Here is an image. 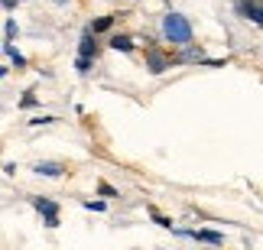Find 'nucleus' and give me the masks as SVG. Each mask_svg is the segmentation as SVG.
<instances>
[{"label":"nucleus","instance_id":"10","mask_svg":"<svg viewBox=\"0 0 263 250\" xmlns=\"http://www.w3.org/2000/svg\"><path fill=\"white\" fill-rule=\"evenodd\" d=\"M75 68H78V72L85 75L88 68H91V59H85V55H78V59H75Z\"/></svg>","mask_w":263,"mask_h":250},{"label":"nucleus","instance_id":"5","mask_svg":"<svg viewBox=\"0 0 263 250\" xmlns=\"http://www.w3.org/2000/svg\"><path fill=\"white\" fill-rule=\"evenodd\" d=\"M36 172L39 176H62L65 166L62 163H36Z\"/></svg>","mask_w":263,"mask_h":250},{"label":"nucleus","instance_id":"16","mask_svg":"<svg viewBox=\"0 0 263 250\" xmlns=\"http://www.w3.org/2000/svg\"><path fill=\"white\" fill-rule=\"evenodd\" d=\"M55 4H59V7H62V4H68V0H55Z\"/></svg>","mask_w":263,"mask_h":250},{"label":"nucleus","instance_id":"2","mask_svg":"<svg viewBox=\"0 0 263 250\" xmlns=\"http://www.w3.org/2000/svg\"><path fill=\"white\" fill-rule=\"evenodd\" d=\"M33 208L39 215H46L49 227H59V208H55V202H49V198H33Z\"/></svg>","mask_w":263,"mask_h":250},{"label":"nucleus","instance_id":"15","mask_svg":"<svg viewBox=\"0 0 263 250\" xmlns=\"http://www.w3.org/2000/svg\"><path fill=\"white\" fill-rule=\"evenodd\" d=\"M13 4H16V0H4V7H7V10H13Z\"/></svg>","mask_w":263,"mask_h":250},{"label":"nucleus","instance_id":"3","mask_svg":"<svg viewBox=\"0 0 263 250\" xmlns=\"http://www.w3.org/2000/svg\"><path fill=\"white\" fill-rule=\"evenodd\" d=\"M146 68H149L153 75H163L166 68H169V59H166L163 52H159V49L149 46V49H146Z\"/></svg>","mask_w":263,"mask_h":250},{"label":"nucleus","instance_id":"7","mask_svg":"<svg viewBox=\"0 0 263 250\" xmlns=\"http://www.w3.org/2000/svg\"><path fill=\"white\" fill-rule=\"evenodd\" d=\"M110 49H117V52H134V39L130 36H110Z\"/></svg>","mask_w":263,"mask_h":250},{"label":"nucleus","instance_id":"9","mask_svg":"<svg viewBox=\"0 0 263 250\" xmlns=\"http://www.w3.org/2000/svg\"><path fill=\"white\" fill-rule=\"evenodd\" d=\"M110 26H114V16H101V20H95V23H91V29H95V33H107Z\"/></svg>","mask_w":263,"mask_h":250},{"label":"nucleus","instance_id":"6","mask_svg":"<svg viewBox=\"0 0 263 250\" xmlns=\"http://www.w3.org/2000/svg\"><path fill=\"white\" fill-rule=\"evenodd\" d=\"M192 237L201 244H224V237H221L218 231H192Z\"/></svg>","mask_w":263,"mask_h":250},{"label":"nucleus","instance_id":"13","mask_svg":"<svg viewBox=\"0 0 263 250\" xmlns=\"http://www.w3.org/2000/svg\"><path fill=\"white\" fill-rule=\"evenodd\" d=\"M88 211H104V202H85Z\"/></svg>","mask_w":263,"mask_h":250},{"label":"nucleus","instance_id":"14","mask_svg":"<svg viewBox=\"0 0 263 250\" xmlns=\"http://www.w3.org/2000/svg\"><path fill=\"white\" fill-rule=\"evenodd\" d=\"M13 33H16V23H13V20H7V39H13Z\"/></svg>","mask_w":263,"mask_h":250},{"label":"nucleus","instance_id":"8","mask_svg":"<svg viewBox=\"0 0 263 250\" xmlns=\"http://www.w3.org/2000/svg\"><path fill=\"white\" fill-rule=\"evenodd\" d=\"M4 52H7V55L16 62V68H23V65H26V59H23V55H20L16 49H13V43H10V39H4Z\"/></svg>","mask_w":263,"mask_h":250},{"label":"nucleus","instance_id":"1","mask_svg":"<svg viewBox=\"0 0 263 250\" xmlns=\"http://www.w3.org/2000/svg\"><path fill=\"white\" fill-rule=\"evenodd\" d=\"M163 36H166V43L185 49L192 43V23L182 13H166L163 16Z\"/></svg>","mask_w":263,"mask_h":250},{"label":"nucleus","instance_id":"12","mask_svg":"<svg viewBox=\"0 0 263 250\" xmlns=\"http://www.w3.org/2000/svg\"><path fill=\"white\" fill-rule=\"evenodd\" d=\"M101 195H107V198H117V188H110V185H104V182H101Z\"/></svg>","mask_w":263,"mask_h":250},{"label":"nucleus","instance_id":"11","mask_svg":"<svg viewBox=\"0 0 263 250\" xmlns=\"http://www.w3.org/2000/svg\"><path fill=\"white\" fill-rule=\"evenodd\" d=\"M149 215H153V221H156L159 227H173V221H169L166 215H159V211H149Z\"/></svg>","mask_w":263,"mask_h":250},{"label":"nucleus","instance_id":"4","mask_svg":"<svg viewBox=\"0 0 263 250\" xmlns=\"http://www.w3.org/2000/svg\"><path fill=\"white\" fill-rule=\"evenodd\" d=\"M78 55H85V59H91V55H95V29H88V33L82 36V46H78Z\"/></svg>","mask_w":263,"mask_h":250}]
</instances>
